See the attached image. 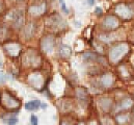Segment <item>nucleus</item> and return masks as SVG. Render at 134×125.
Instances as JSON below:
<instances>
[{"label":"nucleus","mask_w":134,"mask_h":125,"mask_svg":"<svg viewBox=\"0 0 134 125\" xmlns=\"http://www.w3.org/2000/svg\"><path fill=\"white\" fill-rule=\"evenodd\" d=\"M2 103L7 106V107H14V106H18L19 102L10 95H2Z\"/></svg>","instance_id":"39448f33"},{"label":"nucleus","mask_w":134,"mask_h":125,"mask_svg":"<svg viewBox=\"0 0 134 125\" xmlns=\"http://www.w3.org/2000/svg\"><path fill=\"white\" fill-rule=\"evenodd\" d=\"M20 49L21 48L18 44H9L5 46V50L9 53V55H13V56H17L18 53L20 52Z\"/></svg>","instance_id":"0eeeda50"},{"label":"nucleus","mask_w":134,"mask_h":125,"mask_svg":"<svg viewBox=\"0 0 134 125\" xmlns=\"http://www.w3.org/2000/svg\"><path fill=\"white\" fill-rule=\"evenodd\" d=\"M4 122L9 125H15V124H17L18 119H17V118H10V119H8V120H4Z\"/></svg>","instance_id":"4468645a"},{"label":"nucleus","mask_w":134,"mask_h":125,"mask_svg":"<svg viewBox=\"0 0 134 125\" xmlns=\"http://www.w3.org/2000/svg\"><path fill=\"white\" fill-rule=\"evenodd\" d=\"M34 24H29L28 26H27V28L25 29V37L26 38H30L32 34H34Z\"/></svg>","instance_id":"f8f14e48"},{"label":"nucleus","mask_w":134,"mask_h":125,"mask_svg":"<svg viewBox=\"0 0 134 125\" xmlns=\"http://www.w3.org/2000/svg\"><path fill=\"white\" fill-rule=\"evenodd\" d=\"M128 50H129V47L127 45H125V44H121V45L112 47L111 50H110V59H111V61L116 62Z\"/></svg>","instance_id":"f257e3e1"},{"label":"nucleus","mask_w":134,"mask_h":125,"mask_svg":"<svg viewBox=\"0 0 134 125\" xmlns=\"http://www.w3.org/2000/svg\"><path fill=\"white\" fill-rule=\"evenodd\" d=\"M83 60H86V61H95L96 60V55L93 54V53H85L83 55Z\"/></svg>","instance_id":"ddd939ff"},{"label":"nucleus","mask_w":134,"mask_h":125,"mask_svg":"<svg viewBox=\"0 0 134 125\" xmlns=\"http://www.w3.org/2000/svg\"><path fill=\"white\" fill-rule=\"evenodd\" d=\"M116 13L120 15V17L125 18V19H129L132 16V12L127 5H119L116 7Z\"/></svg>","instance_id":"7ed1b4c3"},{"label":"nucleus","mask_w":134,"mask_h":125,"mask_svg":"<svg viewBox=\"0 0 134 125\" xmlns=\"http://www.w3.org/2000/svg\"><path fill=\"white\" fill-rule=\"evenodd\" d=\"M41 107H42L43 110H45V108H47V104H45V103H42V104H41Z\"/></svg>","instance_id":"6ab92c4d"},{"label":"nucleus","mask_w":134,"mask_h":125,"mask_svg":"<svg viewBox=\"0 0 134 125\" xmlns=\"http://www.w3.org/2000/svg\"><path fill=\"white\" fill-rule=\"evenodd\" d=\"M104 26L107 27L108 29H114L119 26V20L116 18H114L113 16H108L105 18Z\"/></svg>","instance_id":"20e7f679"},{"label":"nucleus","mask_w":134,"mask_h":125,"mask_svg":"<svg viewBox=\"0 0 134 125\" xmlns=\"http://www.w3.org/2000/svg\"><path fill=\"white\" fill-rule=\"evenodd\" d=\"M79 125H84V124H83V123H80V124H79Z\"/></svg>","instance_id":"5701e85b"},{"label":"nucleus","mask_w":134,"mask_h":125,"mask_svg":"<svg viewBox=\"0 0 134 125\" xmlns=\"http://www.w3.org/2000/svg\"><path fill=\"white\" fill-rule=\"evenodd\" d=\"M87 2H88V4H90V5H93V4H94V2H95V0H87Z\"/></svg>","instance_id":"aec40b11"},{"label":"nucleus","mask_w":134,"mask_h":125,"mask_svg":"<svg viewBox=\"0 0 134 125\" xmlns=\"http://www.w3.org/2000/svg\"><path fill=\"white\" fill-rule=\"evenodd\" d=\"M23 21H24V16H23V13L22 12H18L15 17H14V25L16 27H20L22 24H23Z\"/></svg>","instance_id":"6e6552de"},{"label":"nucleus","mask_w":134,"mask_h":125,"mask_svg":"<svg viewBox=\"0 0 134 125\" xmlns=\"http://www.w3.org/2000/svg\"><path fill=\"white\" fill-rule=\"evenodd\" d=\"M46 11V4L42 3V4H37V5H32L29 7V12L31 13V15L34 16H38L42 15L43 13H45Z\"/></svg>","instance_id":"423d86ee"},{"label":"nucleus","mask_w":134,"mask_h":125,"mask_svg":"<svg viewBox=\"0 0 134 125\" xmlns=\"http://www.w3.org/2000/svg\"><path fill=\"white\" fill-rule=\"evenodd\" d=\"M112 81L113 80H112V77H111L110 74H105L102 77V79H101V84H102L103 87H110L111 84H112Z\"/></svg>","instance_id":"9b49d317"},{"label":"nucleus","mask_w":134,"mask_h":125,"mask_svg":"<svg viewBox=\"0 0 134 125\" xmlns=\"http://www.w3.org/2000/svg\"><path fill=\"white\" fill-rule=\"evenodd\" d=\"M54 44H55V42H54V39H53V38H51V37H46V38H44V40H43L42 47H43V49H44L46 52L50 53V52L53 50V48H54Z\"/></svg>","instance_id":"f03ea898"},{"label":"nucleus","mask_w":134,"mask_h":125,"mask_svg":"<svg viewBox=\"0 0 134 125\" xmlns=\"http://www.w3.org/2000/svg\"><path fill=\"white\" fill-rule=\"evenodd\" d=\"M1 66H2V64H1V62H0V67H1Z\"/></svg>","instance_id":"b1692460"},{"label":"nucleus","mask_w":134,"mask_h":125,"mask_svg":"<svg viewBox=\"0 0 134 125\" xmlns=\"http://www.w3.org/2000/svg\"><path fill=\"white\" fill-rule=\"evenodd\" d=\"M1 9H2V4H1V1H0V12H1Z\"/></svg>","instance_id":"412c9836"},{"label":"nucleus","mask_w":134,"mask_h":125,"mask_svg":"<svg viewBox=\"0 0 134 125\" xmlns=\"http://www.w3.org/2000/svg\"><path fill=\"white\" fill-rule=\"evenodd\" d=\"M37 117L36 116H34V115H32L31 116V124L32 125H37Z\"/></svg>","instance_id":"2eb2a0df"},{"label":"nucleus","mask_w":134,"mask_h":125,"mask_svg":"<svg viewBox=\"0 0 134 125\" xmlns=\"http://www.w3.org/2000/svg\"><path fill=\"white\" fill-rule=\"evenodd\" d=\"M41 101L40 100H34V101H29L25 104V108L28 111H35L38 107H41Z\"/></svg>","instance_id":"1a4fd4ad"},{"label":"nucleus","mask_w":134,"mask_h":125,"mask_svg":"<svg viewBox=\"0 0 134 125\" xmlns=\"http://www.w3.org/2000/svg\"><path fill=\"white\" fill-rule=\"evenodd\" d=\"M95 13H96V14H97V15H98V16H100L101 14H102V13H103V11H102V9H101L100 7H96V9H95Z\"/></svg>","instance_id":"f3484780"},{"label":"nucleus","mask_w":134,"mask_h":125,"mask_svg":"<svg viewBox=\"0 0 134 125\" xmlns=\"http://www.w3.org/2000/svg\"><path fill=\"white\" fill-rule=\"evenodd\" d=\"M62 9H63V11H64L66 14H68V13H69L68 8L66 7V3H65V2H63V3H62Z\"/></svg>","instance_id":"dca6fc26"},{"label":"nucleus","mask_w":134,"mask_h":125,"mask_svg":"<svg viewBox=\"0 0 134 125\" xmlns=\"http://www.w3.org/2000/svg\"><path fill=\"white\" fill-rule=\"evenodd\" d=\"M71 47L68 46V45H62L59 47V54L62 58H69L71 55Z\"/></svg>","instance_id":"9d476101"},{"label":"nucleus","mask_w":134,"mask_h":125,"mask_svg":"<svg viewBox=\"0 0 134 125\" xmlns=\"http://www.w3.org/2000/svg\"><path fill=\"white\" fill-rule=\"evenodd\" d=\"M59 1H60V3H63V2H65L64 0H59Z\"/></svg>","instance_id":"4be33fe9"},{"label":"nucleus","mask_w":134,"mask_h":125,"mask_svg":"<svg viewBox=\"0 0 134 125\" xmlns=\"http://www.w3.org/2000/svg\"><path fill=\"white\" fill-rule=\"evenodd\" d=\"M5 78H6V76H5V75L0 71V81H1V82H2V81H4V80H5Z\"/></svg>","instance_id":"a211bd4d"}]
</instances>
